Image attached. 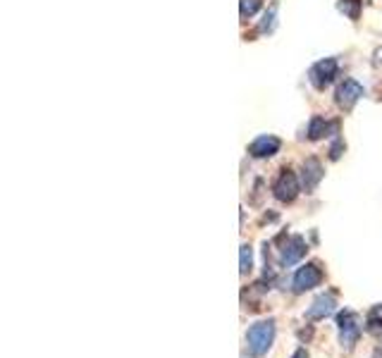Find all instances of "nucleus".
<instances>
[{"instance_id": "f257e3e1", "label": "nucleus", "mask_w": 382, "mask_h": 358, "mask_svg": "<svg viewBox=\"0 0 382 358\" xmlns=\"http://www.w3.org/2000/svg\"><path fill=\"white\" fill-rule=\"evenodd\" d=\"M275 335H278V327H275V317H265V320H258L246 330V351H249L251 358H260L270 351L275 342Z\"/></svg>"}, {"instance_id": "f03ea898", "label": "nucleus", "mask_w": 382, "mask_h": 358, "mask_svg": "<svg viewBox=\"0 0 382 358\" xmlns=\"http://www.w3.org/2000/svg\"><path fill=\"white\" fill-rule=\"evenodd\" d=\"M301 194V179L291 168H282L273 181V196L280 203H294L296 196Z\"/></svg>"}, {"instance_id": "7ed1b4c3", "label": "nucleus", "mask_w": 382, "mask_h": 358, "mask_svg": "<svg viewBox=\"0 0 382 358\" xmlns=\"http://www.w3.org/2000/svg\"><path fill=\"white\" fill-rule=\"evenodd\" d=\"M337 77H339V60L337 58H323L311 65L308 69V82L315 91H325Z\"/></svg>"}, {"instance_id": "20e7f679", "label": "nucleus", "mask_w": 382, "mask_h": 358, "mask_svg": "<svg viewBox=\"0 0 382 358\" xmlns=\"http://www.w3.org/2000/svg\"><path fill=\"white\" fill-rule=\"evenodd\" d=\"M337 327H339V344L341 349H354V344L359 342L361 332H363V325H361V317L356 311H341L337 315Z\"/></svg>"}, {"instance_id": "39448f33", "label": "nucleus", "mask_w": 382, "mask_h": 358, "mask_svg": "<svg viewBox=\"0 0 382 358\" xmlns=\"http://www.w3.org/2000/svg\"><path fill=\"white\" fill-rule=\"evenodd\" d=\"M366 96V87L361 82H356L354 77H346L339 82V87L335 91V103L339 110H344V113H349L351 108H354L356 103H359L361 98Z\"/></svg>"}, {"instance_id": "423d86ee", "label": "nucleus", "mask_w": 382, "mask_h": 358, "mask_svg": "<svg viewBox=\"0 0 382 358\" xmlns=\"http://www.w3.org/2000/svg\"><path fill=\"white\" fill-rule=\"evenodd\" d=\"M323 268L320 263H306L301 265L299 270L291 277V287H294V294H304V291H311L315 287L323 284Z\"/></svg>"}, {"instance_id": "0eeeda50", "label": "nucleus", "mask_w": 382, "mask_h": 358, "mask_svg": "<svg viewBox=\"0 0 382 358\" xmlns=\"http://www.w3.org/2000/svg\"><path fill=\"white\" fill-rule=\"evenodd\" d=\"M280 148H282V139H280V136L260 134L246 146V153L256 160H268V158H273V155H278Z\"/></svg>"}, {"instance_id": "6e6552de", "label": "nucleus", "mask_w": 382, "mask_h": 358, "mask_svg": "<svg viewBox=\"0 0 382 358\" xmlns=\"http://www.w3.org/2000/svg\"><path fill=\"white\" fill-rule=\"evenodd\" d=\"M306 251H308V244H306L304 236L289 234L282 244V249H280V265H282V268H291V265H296L304 258Z\"/></svg>"}, {"instance_id": "1a4fd4ad", "label": "nucleus", "mask_w": 382, "mask_h": 358, "mask_svg": "<svg viewBox=\"0 0 382 358\" xmlns=\"http://www.w3.org/2000/svg\"><path fill=\"white\" fill-rule=\"evenodd\" d=\"M325 177V170H323V163H320L318 158H306L304 160V165H301V175H299V179H301V189L306 191V194H313L315 189H318V184L323 181Z\"/></svg>"}, {"instance_id": "9d476101", "label": "nucleus", "mask_w": 382, "mask_h": 358, "mask_svg": "<svg viewBox=\"0 0 382 358\" xmlns=\"http://www.w3.org/2000/svg\"><path fill=\"white\" fill-rule=\"evenodd\" d=\"M306 136L311 141H320L325 136H339V122L323 118V115H313L308 120V127H306Z\"/></svg>"}, {"instance_id": "9b49d317", "label": "nucleus", "mask_w": 382, "mask_h": 358, "mask_svg": "<svg viewBox=\"0 0 382 358\" xmlns=\"http://www.w3.org/2000/svg\"><path fill=\"white\" fill-rule=\"evenodd\" d=\"M335 306H337L335 291H325V294H320L313 299V304H311L306 317H308V320H325L328 315L335 313Z\"/></svg>"}, {"instance_id": "f8f14e48", "label": "nucleus", "mask_w": 382, "mask_h": 358, "mask_svg": "<svg viewBox=\"0 0 382 358\" xmlns=\"http://www.w3.org/2000/svg\"><path fill=\"white\" fill-rule=\"evenodd\" d=\"M278 27V3H273L263 12V19L258 22V34H273Z\"/></svg>"}, {"instance_id": "ddd939ff", "label": "nucleus", "mask_w": 382, "mask_h": 358, "mask_svg": "<svg viewBox=\"0 0 382 358\" xmlns=\"http://www.w3.org/2000/svg\"><path fill=\"white\" fill-rule=\"evenodd\" d=\"M339 12H344L351 22L361 17V0H339Z\"/></svg>"}, {"instance_id": "4468645a", "label": "nucleus", "mask_w": 382, "mask_h": 358, "mask_svg": "<svg viewBox=\"0 0 382 358\" xmlns=\"http://www.w3.org/2000/svg\"><path fill=\"white\" fill-rule=\"evenodd\" d=\"M239 258H241V275H249L251 270H254V249H251L249 244H241V251H239Z\"/></svg>"}, {"instance_id": "2eb2a0df", "label": "nucleus", "mask_w": 382, "mask_h": 358, "mask_svg": "<svg viewBox=\"0 0 382 358\" xmlns=\"http://www.w3.org/2000/svg\"><path fill=\"white\" fill-rule=\"evenodd\" d=\"M368 327L370 332H380L382 330V304L380 306H375L373 311L368 313Z\"/></svg>"}, {"instance_id": "dca6fc26", "label": "nucleus", "mask_w": 382, "mask_h": 358, "mask_svg": "<svg viewBox=\"0 0 382 358\" xmlns=\"http://www.w3.org/2000/svg\"><path fill=\"white\" fill-rule=\"evenodd\" d=\"M260 10V0H241V19H251Z\"/></svg>"}, {"instance_id": "f3484780", "label": "nucleus", "mask_w": 382, "mask_h": 358, "mask_svg": "<svg viewBox=\"0 0 382 358\" xmlns=\"http://www.w3.org/2000/svg\"><path fill=\"white\" fill-rule=\"evenodd\" d=\"M344 148H346V146H344V139H341V136H335L333 144H330V150H328V153H330V160H339L341 153H344Z\"/></svg>"}, {"instance_id": "a211bd4d", "label": "nucleus", "mask_w": 382, "mask_h": 358, "mask_svg": "<svg viewBox=\"0 0 382 358\" xmlns=\"http://www.w3.org/2000/svg\"><path fill=\"white\" fill-rule=\"evenodd\" d=\"M291 358H308V351H306V349H296L294 354H291Z\"/></svg>"}, {"instance_id": "6ab92c4d", "label": "nucleus", "mask_w": 382, "mask_h": 358, "mask_svg": "<svg viewBox=\"0 0 382 358\" xmlns=\"http://www.w3.org/2000/svg\"><path fill=\"white\" fill-rule=\"evenodd\" d=\"M373 358H382V346H378V349L373 351Z\"/></svg>"}]
</instances>
